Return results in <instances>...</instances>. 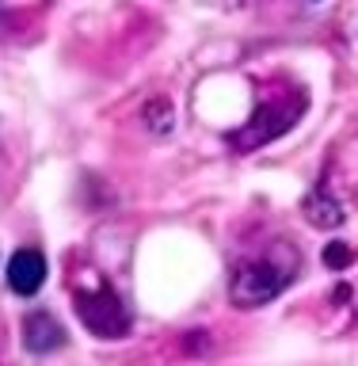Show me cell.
<instances>
[{
	"label": "cell",
	"instance_id": "cell-4",
	"mask_svg": "<svg viewBox=\"0 0 358 366\" xmlns=\"http://www.w3.org/2000/svg\"><path fill=\"white\" fill-rule=\"evenodd\" d=\"M42 282H46V256L39 248H19L8 263V286L23 297H31L42 290Z\"/></svg>",
	"mask_w": 358,
	"mask_h": 366
},
{
	"label": "cell",
	"instance_id": "cell-8",
	"mask_svg": "<svg viewBox=\"0 0 358 366\" xmlns=\"http://www.w3.org/2000/svg\"><path fill=\"white\" fill-rule=\"evenodd\" d=\"M145 122L153 126L156 134H168V130H171V107H168V99L145 103Z\"/></svg>",
	"mask_w": 358,
	"mask_h": 366
},
{
	"label": "cell",
	"instance_id": "cell-2",
	"mask_svg": "<svg viewBox=\"0 0 358 366\" xmlns=\"http://www.w3.org/2000/svg\"><path fill=\"white\" fill-rule=\"evenodd\" d=\"M309 107V92L305 88H286V92H274L271 99H263L256 114L244 122V130H233L229 134V145L233 149H259V145H267L274 142V137H282L290 126L305 114Z\"/></svg>",
	"mask_w": 358,
	"mask_h": 366
},
{
	"label": "cell",
	"instance_id": "cell-5",
	"mask_svg": "<svg viewBox=\"0 0 358 366\" xmlns=\"http://www.w3.org/2000/svg\"><path fill=\"white\" fill-rule=\"evenodd\" d=\"M65 343V328L57 325L54 313H46V309H34V313L23 317V347L34 351V355H46L54 347H61Z\"/></svg>",
	"mask_w": 358,
	"mask_h": 366
},
{
	"label": "cell",
	"instance_id": "cell-3",
	"mask_svg": "<svg viewBox=\"0 0 358 366\" xmlns=\"http://www.w3.org/2000/svg\"><path fill=\"white\" fill-rule=\"evenodd\" d=\"M76 302V317L88 332H96L99 340H122L130 332V313H126L122 297L114 294L111 282H96L91 290H76L73 294Z\"/></svg>",
	"mask_w": 358,
	"mask_h": 366
},
{
	"label": "cell",
	"instance_id": "cell-6",
	"mask_svg": "<svg viewBox=\"0 0 358 366\" xmlns=\"http://www.w3.org/2000/svg\"><path fill=\"white\" fill-rule=\"evenodd\" d=\"M302 214H305V222L313 225V229H339L343 222H347L343 206L332 199V191H328V187L309 191V194H305V202H302Z\"/></svg>",
	"mask_w": 358,
	"mask_h": 366
},
{
	"label": "cell",
	"instance_id": "cell-7",
	"mask_svg": "<svg viewBox=\"0 0 358 366\" xmlns=\"http://www.w3.org/2000/svg\"><path fill=\"white\" fill-rule=\"evenodd\" d=\"M354 263V248L347 244V240H332V244L324 248V267L328 271H347Z\"/></svg>",
	"mask_w": 358,
	"mask_h": 366
},
{
	"label": "cell",
	"instance_id": "cell-1",
	"mask_svg": "<svg viewBox=\"0 0 358 366\" xmlns=\"http://www.w3.org/2000/svg\"><path fill=\"white\" fill-rule=\"evenodd\" d=\"M297 274V256L290 244H274L263 256L244 259L233 271V282H229V297H233L237 309H259L267 305L271 297H279L286 286L294 282Z\"/></svg>",
	"mask_w": 358,
	"mask_h": 366
}]
</instances>
